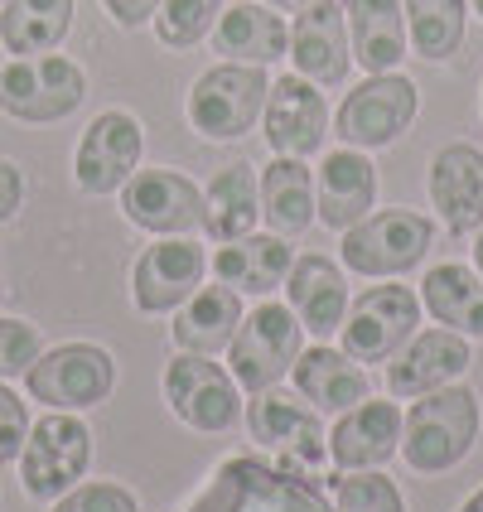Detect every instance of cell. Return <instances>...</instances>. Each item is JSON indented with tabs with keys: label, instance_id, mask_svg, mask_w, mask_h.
I'll list each match as a JSON object with an SVG mask.
<instances>
[{
	"label": "cell",
	"instance_id": "cell-1",
	"mask_svg": "<svg viewBox=\"0 0 483 512\" xmlns=\"http://www.w3.org/2000/svg\"><path fill=\"white\" fill-rule=\"evenodd\" d=\"M479 397L474 387L450 382V387H435L426 397L411 401V411L401 416V450L397 455L411 464V474L435 479V474H450L459 469L474 440H479Z\"/></svg>",
	"mask_w": 483,
	"mask_h": 512
},
{
	"label": "cell",
	"instance_id": "cell-2",
	"mask_svg": "<svg viewBox=\"0 0 483 512\" xmlns=\"http://www.w3.org/2000/svg\"><path fill=\"white\" fill-rule=\"evenodd\" d=\"M247 435L256 440V450L271 459L285 474H300V479H324L334 469L329 459V430L319 421L305 397L281 392V387H266L247 401Z\"/></svg>",
	"mask_w": 483,
	"mask_h": 512
},
{
	"label": "cell",
	"instance_id": "cell-3",
	"mask_svg": "<svg viewBox=\"0 0 483 512\" xmlns=\"http://www.w3.org/2000/svg\"><path fill=\"white\" fill-rule=\"evenodd\" d=\"M189 512H334L314 479L285 474L261 455H232L189 503Z\"/></svg>",
	"mask_w": 483,
	"mask_h": 512
},
{
	"label": "cell",
	"instance_id": "cell-4",
	"mask_svg": "<svg viewBox=\"0 0 483 512\" xmlns=\"http://www.w3.org/2000/svg\"><path fill=\"white\" fill-rule=\"evenodd\" d=\"M266 92H271L266 68L223 58V63L203 68L194 78L189 97H184V121H189V131H199L203 141H242L261 121Z\"/></svg>",
	"mask_w": 483,
	"mask_h": 512
},
{
	"label": "cell",
	"instance_id": "cell-5",
	"mask_svg": "<svg viewBox=\"0 0 483 512\" xmlns=\"http://www.w3.org/2000/svg\"><path fill=\"white\" fill-rule=\"evenodd\" d=\"M435 247V223L411 208H372L363 223L343 232L339 256L343 271L368 276V281H397L416 271Z\"/></svg>",
	"mask_w": 483,
	"mask_h": 512
},
{
	"label": "cell",
	"instance_id": "cell-6",
	"mask_svg": "<svg viewBox=\"0 0 483 512\" xmlns=\"http://www.w3.org/2000/svg\"><path fill=\"white\" fill-rule=\"evenodd\" d=\"M300 353H305V324L295 319V310L281 300H261L256 310L242 314V324L232 334L228 372L237 377L242 392L256 397L266 387H281V377H290Z\"/></svg>",
	"mask_w": 483,
	"mask_h": 512
},
{
	"label": "cell",
	"instance_id": "cell-7",
	"mask_svg": "<svg viewBox=\"0 0 483 512\" xmlns=\"http://www.w3.org/2000/svg\"><path fill=\"white\" fill-rule=\"evenodd\" d=\"M87 102V73L63 54L10 58L0 68V112L25 126L68 121Z\"/></svg>",
	"mask_w": 483,
	"mask_h": 512
},
{
	"label": "cell",
	"instance_id": "cell-8",
	"mask_svg": "<svg viewBox=\"0 0 483 512\" xmlns=\"http://www.w3.org/2000/svg\"><path fill=\"white\" fill-rule=\"evenodd\" d=\"M421 116V87L406 73H368L334 112V136L353 150H387L397 145L411 121Z\"/></svg>",
	"mask_w": 483,
	"mask_h": 512
},
{
	"label": "cell",
	"instance_id": "cell-9",
	"mask_svg": "<svg viewBox=\"0 0 483 512\" xmlns=\"http://www.w3.org/2000/svg\"><path fill=\"white\" fill-rule=\"evenodd\" d=\"M15 464H20V484L29 498L54 503L73 484H83L87 464H92V430L78 411H49L29 426L25 450Z\"/></svg>",
	"mask_w": 483,
	"mask_h": 512
},
{
	"label": "cell",
	"instance_id": "cell-10",
	"mask_svg": "<svg viewBox=\"0 0 483 512\" xmlns=\"http://www.w3.org/2000/svg\"><path fill=\"white\" fill-rule=\"evenodd\" d=\"M25 387L49 411H92L116 392V358L102 343H58L34 358Z\"/></svg>",
	"mask_w": 483,
	"mask_h": 512
},
{
	"label": "cell",
	"instance_id": "cell-11",
	"mask_svg": "<svg viewBox=\"0 0 483 512\" xmlns=\"http://www.w3.org/2000/svg\"><path fill=\"white\" fill-rule=\"evenodd\" d=\"M416 329H421V295L411 285H368L358 300H348L339 348L353 363H387Z\"/></svg>",
	"mask_w": 483,
	"mask_h": 512
},
{
	"label": "cell",
	"instance_id": "cell-12",
	"mask_svg": "<svg viewBox=\"0 0 483 512\" xmlns=\"http://www.w3.org/2000/svg\"><path fill=\"white\" fill-rule=\"evenodd\" d=\"M165 387V406L199 435H218L232 430L242 416V387L223 363L203 358V353H174V363L160 377Z\"/></svg>",
	"mask_w": 483,
	"mask_h": 512
},
{
	"label": "cell",
	"instance_id": "cell-13",
	"mask_svg": "<svg viewBox=\"0 0 483 512\" xmlns=\"http://www.w3.org/2000/svg\"><path fill=\"white\" fill-rule=\"evenodd\" d=\"M145 155V126L126 107H107L87 121V131L78 136L73 150V184L92 194V199H107L121 194V184L141 170Z\"/></svg>",
	"mask_w": 483,
	"mask_h": 512
},
{
	"label": "cell",
	"instance_id": "cell-14",
	"mask_svg": "<svg viewBox=\"0 0 483 512\" xmlns=\"http://www.w3.org/2000/svg\"><path fill=\"white\" fill-rule=\"evenodd\" d=\"M121 218L150 237H189L203 232V189L170 165L136 170L121 184Z\"/></svg>",
	"mask_w": 483,
	"mask_h": 512
},
{
	"label": "cell",
	"instance_id": "cell-15",
	"mask_svg": "<svg viewBox=\"0 0 483 512\" xmlns=\"http://www.w3.org/2000/svg\"><path fill=\"white\" fill-rule=\"evenodd\" d=\"M261 136L271 145V155H295L310 160L329 141V102L324 87H314L300 73L271 78L266 107H261Z\"/></svg>",
	"mask_w": 483,
	"mask_h": 512
},
{
	"label": "cell",
	"instance_id": "cell-16",
	"mask_svg": "<svg viewBox=\"0 0 483 512\" xmlns=\"http://www.w3.org/2000/svg\"><path fill=\"white\" fill-rule=\"evenodd\" d=\"M208 276V252L194 237H155L131 266V305L141 314H174Z\"/></svg>",
	"mask_w": 483,
	"mask_h": 512
},
{
	"label": "cell",
	"instance_id": "cell-17",
	"mask_svg": "<svg viewBox=\"0 0 483 512\" xmlns=\"http://www.w3.org/2000/svg\"><path fill=\"white\" fill-rule=\"evenodd\" d=\"M474 363V348L464 334L455 329H416L406 348H401L397 358H387V392L397 401H416L435 392V387H450L459 382L464 372Z\"/></svg>",
	"mask_w": 483,
	"mask_h": 512
},
{
	"label": "cell",
	"instance_id": "cell-18",
	"mask_svg": "<svg viewBox=\"0 0 483 512\" xmlns=\"http://www.w3.org/2000/svg\"><path fill=\"white\" fill-rule=\"evenodd\" d=\"M285 58H290L295 73L310 78L314 87H339L343 78H348V68H353V44H348L343 0H314L305 10H295Z\"/></svg>",
	"mask_w": 483,
	"mask_h": 512
},
{
	"label": "cell",
	"instance_id": "cell-19",
	"mask_svg": "<svg viewBox=\"0 0 483 512\" xmlns=\"http://www.w3.org/2000/svg\"><path fill=\"white\" fill-rule=\"evenodd\" d=\"M377 208V165L368 150H329L314 170V223L329 232H348Z\"/></svg>",
	"mask_w": 483,
	"mask_h": 512
},
{
	"label": "cell",
	"instance_id": "cell-20",
	"mask_svg": "<svg viewBox=\"0 0 483 512\" xmlns=\"http://www.w3.org/2000/svg\"><path fill=\"white\" fill-rule=\"evenodd\" d=\"M430 203L450 237H474L483 228V150L469 141H450L430 155Z\"/></svg>",
	"mask_w": 483,
	"mask_h": 512
},
{
	"label": "cell",
	"instance_id": "cell-21",
	"mask_svg": "<svg viewBox=\"0 0 483 512\" xmlns=\"http://www.w3.org/2000/svg\"><path fill=\"white\" fill-rule=\"evenodd\" d=\"M401 411L397 401L363 397L358 406L339 411V421L329 430V459L334 469L353 474V469H382L387 459L401 450Z\"/></svg>",
	"mask_w": 483,
	"mask_h": 512
},
{
	"label": "cell",
	"instance_id": "cell-22",
	"mask_svg": "<svg viewBox=\"0 0 483 512\" xmlns=\"http://www.w3.org/2000/svg\"><path fill=\"white\" fill-rule=\"evenodd\" d=\"M285 305L295 310V319L305 324V334L314 339H334L343 329V314H348V276L343 266H334L329 256H295L290 276H285Z\"/></svg>",
	"mask_w": 483,
	"mask_h": 512
},
{
	"label": "cell",
	"instance_id": "cell-23",
	"mask_svg": "<svg viewBox=\"0 0 483 512\" xmlns=\"http://www.w3.org/2000/svg\"><path fill=\"white\" fill-rule=\"evenodd\" d=\"M295 392L310 401L319 416H339L348 406H358L363 397H372V377L363 372V363H353L343 348L314 339L300 358H295Z\"/></svg>",
	"mask_w": 483,
	"mask_h": 512
},
{
	"label": "cell",
	"instance_id": "cell-24",
	"mask_svg": "<svg viewBox=\"0 0 483 512\" xmlns=\"http://www.w3.org/2000/svg\"><path fill=\"white\" fill-rule=\"evenodd\" d=\"M213 276L223 285H232L237 295H276L295 266V247L285 242L281 232H247L237 242H218V256L208 261Z\"/></svg>",
	"mask_w": 483,
	"mask_h": 512
},
{
	"label": "cell",
	"instance_id": "cell-25",
	"mask_svg": "<svg viewBox=\"0 0 483 512\" xmlns=\"http://www.w3.org/2000/svg\"><path fill=\"white\" fill-rule=\"evenodd\" d=\"M213 49L228 63H252V68H271L281 63L290 49V25L281 10H271L266 0H237L218 15L213 25Z\"/></svg>",
	"mask_w": 483,
	"mask_h": 512
},
{
	"label": "cell",
	"instance_id": "cell-26",
	"mask_svg": "<svg viewBox=\"0 0 483 512\" xmlns=\"http://www.w3.org/2000/svg\"><path fill=\"white\" fill-rule=\"evenodd\" d=\"M242 295L232 285H199L179 310H174V324H170V343L174 353H203V358H218L228 353L232 334L242 324Z\"/></svg>",
	"mask_w": 483,
	"mask_h": 512
},
{
	"label": "cell",
	"instance_id": "cell-27",
	"mask_svg": "<svg viewBox=\"0 0 483 512\" xmlns=\"http://www.w3.org/2000/svg\"><path fill=\"white\" fill-rule=\"evenodd\" d=\"M343 15H348L353 63L363 73H397L411 54L401 0H343Z\"/></svg>",
	"mask_w": 483,
	"mask_h": 512
},
{
	"label": "cell",
	"instance_id": "cell-28",
	"mask_svg": "<svg viewBox=\"0 0 483 512\" xmlns=\"http://www.w3.org/2000/svg\"><path fill=\"white\" fill-rule=\"evenodd\" d=\"M421 310L464 339H483V276L464 261H440L421 281Z\"/></svg>",
	"mask_w": 483,
	"mask_h": 512
},
{
	"label": "cell",
	"instance_id": "cell-29",
	"mask_svg": "<svg viewBox=\"0 0 483 512\" xmlns=\"http://www.w3.org/2000/svg\"><path fill=\"white\" fill-rule=\"evenodd\" d=\"M256 184H261V218L271 223V232L300 237L314 228V170L305 160L276 155L261 165Z\"/></svg>",
	"mask_w": 483,
	"mask_h": 512
},
{
	"label": "cell",
	"instance_id": "cell-30",
	"mask_svg": "<svg viewBox=\"0 0 483 512\" xmlns=\"http://www.w3.org/2000/svg\"><path fill=\"white\" fill-rule=\"evenodd\" d=\"M256 218H261L256 165H247V160L223 165L203 189V232L213 242H237V237L256 232Z\"/></svg>",
	"mask_w": 483,
	"mask_h": 512
},
{
	"label": "cell",
	"instance_id": "cell-31",
	"mask_svg": "<svg viewBox=\"0 0 483 512\" xmlns=\"http://www.w3.org/2000/svg\"><path fill=\"white\" fill-rule=\"evenodd\" d=\"M78 0H5L0 5V44L15 58L54 54L68 39Z\"/></svg>",
	"mask_w": 483,
	"mask_h": 512
},
{
	"label": "cell",
	"instance_id": "cell-32",
	"mask_svg": "<svg viewBox=\"0 0 483 512\" xmlns=\"http://www.w3.org/2000/svg\"><path fill=\"white\" fill-rule=\"evenodd\" d=\"M406 39L426 63H450L469 34V0H401Z\"/></svg>",
	"mask_w": 483,
	"mask_h": 512
},
{
	"label": "cell",
	"instance_id": "cell-33",
	"mask_svg": "<svg viewBox=\"0 0 483 512\" xmlns=\"http://www.w3.org/2000/svg\"><path fill=\"white\" fill-rule=\"evenodd\" d=\"M218 15H223V0H160L150 25L165 49H194L213 34Z\"/></svg>",
	"mask_w": 483,
	"mask_h": 512
},
{
	"label": "cell",
	"instance_id": "cell-34",
	"mask_svg": "<svg viewBox=\"0 0 483 512\" xmlns=\"http://www.w3.org/2000/svg\"><path fill=\"white\" fill-rule=\"evenodd\" d=\"M334 512H406L401 488L377 469H353L334 488Z\"/></svg>",
	"mask_w": 483,
	"mask_h": 512
},
{
	"label": "cell",
	"instance_id": "cell-35",
	"mask_svg": "<svg viewBox=\"0 0 483 512\" xmlns=\"http://www.w3.org/2000/svg\"><path fill=\"white\" fill-rule=\"evenodd\" d=\"M44 353V334L39 324L15 319V314H0V382H15L34 368V358Z\"/></svg>",
	"mask_w": 483,
	"mask_h": 512
},
{
	"label": "cell",
	"instance_id": "cell-36",
	"mask_svg": "<svg viewBox=\"0 0 483 512\" xmlns=\"http://www.w3.org/2000/svg\"><path fill=\"white\" fill-rule=\"evenodd\" d=\"M49 512H141L136 493L112 479H92V484H73L63 498H54Z\"/></svg>",
	"mask_w": 483,
	"mask_h": 512
},
{
	"label": "cell",
	"instance_id": "cell-37",
	"mask_svg": "<svg viewBox=\"0 0 483 512\" xmlns=\"http://www.w3.org/2000/svg\"><path fill=\"white\" fill-rule=\"evenodd\" d=\"M29 426H34V421H29L25 397H15V392L0 382V464H15V459H20Z\"/></svg>",
	"mask_w": 483,
	"mask_h": 512
},
{
	"label": "cell",
	"instance_id": "cell-38",
	"mask_svg": "<svg viewBox=\"0 0 483 512\" xmlns=\"http://www.w3.org/2000/svg\"><path fill=\"white\" fill-rule=\"evenodd\" d=\"M20 203H25V170L15 160H0V228L20 213Z\"/></svg>",
	"mask_w": 483,
	"mask_h": 512
},
{
	"label": "cell",
	"instance_id": "cell-39",
	"mask_svg": "<svg viewBox=\"0 0 483 512\" xmlns=\"http://www.w3.org/2000/svg\"><path fill=\"white\" fill-rule=\"evenodd\" d=\"M102 10L112 15L116 29H141L155 20V10H160V0H102Z\"/></svg>",
	"mask_w": 483,
	"mask_h": 512
},
{
	"label": "cell",
	"instance_id": "cell-40",
	"mask_svg": "<svg viewBox=\"0 0 483 512\" xmlns=\"http://www.w3.org/2000/svg\"><path fill=\"white\" fill-rule=\"evenodd\" d=\"M266 5H271V10H290V15H295V10H305V5H314V0H266Z\"/></svg>",
	"mask_w": 483,
	"mask_h": 512
},
{
	"label": "cell",
	"instance_id": "cell-41",
	"mask_svg": "<svg viewBox=\"0 0 483 512\" xmlns=\"http://www.w3.org/2000/svg\"><path fill=\"white\" fill-rule=\"evenodd\" d=\"M459 512H483V488H474V493L459 503Z\"/></svg>",
	"mask_w": 483,
	"mask_h": 512
},
{
	"label": "cell",
	"instance_id": "cell-42",
	"mask_svg": "<svg viewBox=\"0 0 483 512\" xmlns=\"http://www.w3.org/2000/svg\"><path fill=\"white\" fill-rule=\"evenodd\" d=\"M474 271H479V276H483V228L474 232Z\"/></svg>",
	"mask_w": 483,
	"mask_h": 512
},
{
	"label": "cell",
	"instance_id": "cell-43",
	"mask_svg": "<svg viewBox=\"0 0 483 512\" xmlns=\"http://www.w3.org/2000/svg\"><path fill=\"white\" fill-rule=\"evenodd\" d=\"M469 10H474V15H479V20H483V0H469Z\"/></svg>",
	"mask_w": 483,
	"mask_h": 512
},
{
	"label": "cell",
	"instance_id": "cell-44",
	"mask_svg": "<svg viewBox=\"0 0 483 512\" xmlns=\"http://www.w3.org/2000/svg\"><path fill=\"white\" fill-rule=\"evenodd\" d=\"M479 112H483V87H479Z\"/></svg>",
	"mask_w": 483,
	"mask_h": 512
},
{
	"label": "cell",
	"instance_id": "cell-45",
	"mask_svg": "<svg viewBox=\"0 0 483 512\" xmlns=\"http://www.w3.org/2000/svg\"><path fill=\"white\" fill-rule=\"evenodd\" d=\"M0 5H5V0H0Z\"/></svg>",
	"mask_w": 483,
	"mask_h": 512
}]
</instances>
